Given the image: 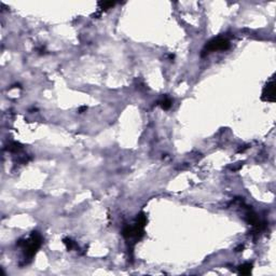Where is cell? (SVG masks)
<instances>
[{
    "label": "cell",
    "instance_id": "cell-9",
    "mask_svg": "<svg viewBox=\"0 0 276 276\" xmlns=\"http://www.w3.org/2000/svg\"><path fill=\"white\" fill-rule=\"evenodd\" d=\"M86 109H88V107H86V106H83V107H80L79 112H80V113H82L83 111H84V110H86Z\"/></svg>",
    "mask_w": 276,
    "mask_h": 276
},
{
    "label": "cell",
    "instance_id": "cell-2",
    "mask_svg": "<svg viewBox=\"0 0 276 276\" xmlns=\"http://www.w3.org/2000/svg\"><path fill=\"white\" fill-rule=\"evenodd\" d=\"M230 48V42H229L228 39L222 37H218L215 38V39L210 40L208 43H206L205 48L203 49V53L202 55L208 54V53H211V52L215 51H223V50H228Z\"/></svg>",
    "mask_w": 276,
    "mask_h": 276
},
{
    "label": "cell",
    "instance_id": "cell-6",
    "mask_svg": "<svg viewBox=\"0 0 276 276\" xmlns=\"http://www.w3.org/2000/svg\"><path fill=\"white\" fill-rule=\"evenodd\" d=\"M21 149H22V145L18 144V142H12L8 147V150L12 151V152H16V151L21 150Z\"/></svg>",
    "mask_w": 276,
    "mask_h": 276
},
{
    "label": "cell",
    "instance_id": "cell-8",
    "mask_svg": "<svg viewBox=\"0 0 276 276\" xmlns=\"http://www.w3.org/2000/svg\"><path fill=\"white\" fill-rule=\"evenodd\" d=\"M63 242H64V244H65L66 248H67L68 250H70L71 248L74 247V242H72L70 238H64Z\"/></svg>",
    "mask_w": 276,
    "mask_h": 276
},
{
    "label": "cell",
    "instance_id": "cell-10",
    "mask_svg": "<svg viewBox=\"0 0 276 276\" xmlns=\"http://www.w3.org/2000/svg\"><path fill=\"white\" fill-rule=\"evenodd\" d=\"M244 249V245H239L238 247L236 248V251H241V250H243Z\"/></svg>",
    "mask_w": 276,
    "mask_h": 276
},
{
    "label": "cell",
    "instance_id": "cell-7",
    "mask_svg": "<svg viewBox=\"0 0 276 276\" xmlns=\"http://www.w3.org/2000/svg\"><path fill=\"white\" fill-rule=\"evenodd\" d=\"M98 6L100 7L102 10H108V9L112 8L114 6V2L111 1H104V2H98Z\"/></svg>",
    "mask_w": 276,
    "mask_h": 276
},
{
    "label": "cell",
    "instance_id": "cell-3",
    "mask_svg": "<svg viewBox=\"0 0 276 276\" xmlns=\"http://www.w3.org/2000/svg\"><path fill=\"white\" fill-rule=\"evenodd\" d=\"M261 98L262 100H265V102H271V103L275 102V83H274V78H272L271 81H269L266 83V85L264 86Z\"/></svg>",
    "mask_w": 276,
    "mask_h": 276
},
{
    "label": "cell",
    "instance_id": "cell-1",
    "mask_svg": "<svg viewBox=\"0 0 276 276\" xmlns=\"http://www.w3.org/2000/svg\"><path fill=\"white\" fill-rule=\"evenodd\" d=\"M16 245L17 246H23L25 257L32 259V258H34L35 255L37 253L38 249L42 245V237L38 232H32L28 239H26L24 242L23 241H18Z\"/></svg>",
    "mask_w": 276,
    "mask_h": 276
},
{
    "label": "cell",
    "instance_id": "cell-4",
    "mask_svg": "<svg viewBox=\"0 0 276 276\" xmlns=\"http://www.w3.org/2000/svg\"><path fill=\"white\" fill-rule=\"evenodd\" d=\"M252 271V264L251 263H244L238 266V273L241 275H249Z\"/></svg>",
    "mask_w": 276,
    "mask_h": 276
},
{
    "label": "cell",
    "instance_id": "cell-5",
    "mask_svg": "<svg viewBox=\"0 0 276 276\" xmlns=\"http://www.w3.org/2000/svg\"><path fill=\"white\" fill-rule=\"evenodd\" d=\"M171 104H173V102H171L168 97H165L164 99H162L161 102L159 103V105L162 107L164 110H167V109H169L171 107Z\"/></svg>",
    "mask_w": 276,
    "mask_h": 276
}]
</instances>
